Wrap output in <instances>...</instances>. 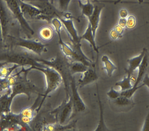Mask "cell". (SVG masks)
I'll list each match as a JSON object with an SVG mask.
<instances>
[{
	"mask_svg": "<svg viewBox=\"0 0 149 131\" xmlns=\"http://www.w3.org/2000/svg\"><path fill=\"white\" fill-rule=\"evenodd\" d=\"M73 111V102L70 96L69 101L68 102L66 101L65 102H63L60 106L52 112V113L55 115L58 124L64 125L66 121L69 119Z\"/></svg>",
	"mask_w": 149,
	"mask_h": 131,
	"instance_id": "cell-8",
	"label": "cell"
},
{
	"mask_svg": "<svg viewBox=\"0 0 149 131\" xmlns=\"http://www.w3.org/2000/svg\"><path fill=\"white\" fill-rule=\"evenodd\" d=\"M33 5L36 6L42 11L44 15L47 18V21L51 22L52 19L58 17L60 13L50 2L47 0H38Z\"/></svg>",
	"mask_w": 149,
	"mask_h": 131,
	"instance_id": "cell-11",
	"label": "cell"
},
{
	"mask_svg": "<svg viewBox=\"0 0 149 131\" xmlns=\"http://www.w3.org/2000/svg\"><path fill=\"white\" fill-rule=\"evenodd\" d=\"M81 39H85L86 41H87V42H89L90 43L91 46L93 48L94 50L96 52L97 54H98L99 53V50L96 44V41H95V37L94 36L93 34V32H92V29L91 28V26L90 24L88 23L87 28L86 30L85 33L80 37Z\"/></svg>",
	"mask_w": 149,
	"mask_h": 131,
	"instance_id": "cell-20",
	"label": "cell"
},
{
	"mask_svg": "<svg viewBox=\"0 0 149 131\" xmlns=\"http://www.w3.org/2000/svg\"><path fill=\"white\" fill-rule=\"evenodd\" d=\"M7 78H1L0 81V91L1 95L4 94L7 91L11 89Z\"/></svg>",
	"mask_w": 149,
	"mask_h": 131,
	"instance_id": "cell-29",
	"label": "cell"
},
{
	"mask_svg": "<svg viewBox=\"0 0 149 131\" xmlns=\"http://www.w3.org/2000/svg\"><path fill=\"white\" fill-rule=\"evenodd\" d=\"M136 18L133 15H130L127 18V28L128 29H133L136 26Z\"/></svg>",
	"mask_w": 149,
	"mask_h": 131,
	"instance_id": "cell-32",
	"label": "cell"
},
{
	"mask_svg": "<svg viewBox=\"0 0 149 131\" xmlns=\"http://www.w3.org/2000/svg\"><path fill=\"white\" fill-rule=\"evenodd\" d=\"M16 45L39 55H41L46 49V45L41 42L21 38L16 39Z\"/></svg>",
	"mask_w": 149,
	"mask_h": 131,
	"instance_id": "cell-9",
	"label": "cell"
},
{
	"mask_svg": "<svg viewBox=\"0 0 149 131\" xmlns=\"http://www.w3.org/2000/svg\"><path fill=\"white\" fill-rule=\"evenodd\" d=\"M114 28L115 29V30L119 34L123 36V32H124V28H123L122 27L120 26L119 25H116V26H115V27H114Z\"/></svg>",
	"mask_w": 149,
	"mask_h": 131,
	"instance_id": "cell-38",
	"label": "cell"
},
{
	"mask_svg": "<svg viewBox=\"0 0 149 131\" xmlns=\"http://www.w3.org/2000/svg\"><path fill=\"white\" fill-rule=\"evenodd\" d=\"M58 18L62 22L63 26L65 27V29L71 38L72 42V48L73 49L81 55H85L81 49V39L77 34L72 19L64 18L62 17L61 15H59L58 16Z\"/></svg>",
	"mask_w": 149,
	"mask_h": 131,
	"instance_id": "cell-6",
	"label": "cell"
},
{
	"mask_svg": "<svg viewBox=\"0 0 149 131\" xmlns=\"http://www.w3.org/2000/svg\"><path fill=\"white\" fill-rule=\"evenodd\" d=\"M5 2H3L2 0L1 1L0 5V21L2 37L5 39L7 37L10 26V18L8 15L6 8L5 6Z\"/></svg>",
	"mask_w": 149,
	"mask_h": 131,
	"instance_id": "cell-14",
	"label": "cell"
},
{
	"mask_svg": "<svg viewBox=\"0 0 149 131\" xmlns=\"http://www.w3.org/2000/svg\"><path fill=\"white\" fill-rule=\"evenodd\" d=\"M119 14L120 18H127V17L129 16V12L128 10L125 8H122L119 11Z\"/></svg>",
	"mask_w": 149,
	"mask_h": 131,
	"instance_id": "cell-34",
	"label": "cell"
},
{
	"mask_svg": "<svg viewBox=\"0 0 149 131\" xmlns=\"http://www.w3.org/2000/svg\"><path fill=\"white\" fill-rule=\"evenodd\" d=\"M102 62L104 64V69L106 71L107 75L109 77H111L114 71L117 69V67L112 63V61L106 55L102 56Z\"/></svg>",
	"mask_w": 149,
	"mask_h": 131,
	"instance_id": "cell-22",
	"label": "cell"
},
{
	"mask_svg": "<svg viewBox=\"0 0 149 131\" xmlns=\"http://www.w3.org/2000/svg\"><path fill=\"white\" fill-rule=\"evenodd\" d=\"M21 115H15L10 112L7 114L1 113L0 131H5L6 129L12 125H20Z\"/></svg>",
	"mask_w": 149,
	"mask_h": 131,
	"instance_id": "cell-13",
	"label": "cell"
},
{
	"mask_svg": "<svg viewBox=\"0 0 149 131\" xmlns=\"http://www.w3.org/2000/svg\"><path fill=\"white\" fill-rule=\"evenodd\" d=\"M30 70L29 68L25 69L23 67L21 71L16 74L17 81L15 85L11 87V94L9 97L11 102L14 97L18 95H26L28 100H30L33 94L42 95L40 89L27 78V74Z\"/></svg>",
	"mask_w": 149,
	"mask_h": 131,
	"instance_id": "cell-1",
	"label": "cell"
},
{
	"mask_svg": "<svg viewBox=\"0 0 149 131\" xmlns=\"http://www.w3.org/2000/svg\"><path fill=\"white\" fill-rule=\"evenodd\" d=\"M109 37L112 41H116L119 38H122L123 36L119 34L115 30V29L113 28L109 32Z\"/></svg>",
	"mask_w": 149,
	"mask_h": 131,
	"instance_id": "cell-33",
	"label": "cell"
},
{
	"mask_svg": "<svg viewBox=\"0 0 149 131\" xmlns=\"http://www.w3.org/2000/svg\"><path fill=\"white\" fill-rule=\"evenodd\" d=\"M79 3L82 10V15L87 18L90 17L95 9V5H93L91 1L83 3L82 1L79 0Z\"/></svg>",
	"mask_w": 149,
	"mask_h": 131,
	"instance_id": "cell-24",
	"label": "cell"
},
{
	"mask_svg": "<svg viewBox=\"0 0 149 131\" xmlns=\"http://www.w3.org/2000/svg\"><path fill=\"white\" fill-rule=\"evenodd\" d=\"M143 131H149V111L148 115L145 118L144 126L142 129Z\"/></svg>",
	"mask_w": 149,
	"mask_h": 131,
	"instance_id": "cell-35",
	"label": "cell"
},
{
	"mask_svg": "<svg viewBox=\"0 0 149 131\" xmlns=\"http://www.w3.org/2000/svg\"><path fill=\"white\" fill-rule=\"evenodd\" d=\"M20 114H21V115L23 116H26V117H28L29 118L33 119V118L34 117V116H35V110L34 109V106L24 108L22 110Z\"/></svg>",
	"mask_w": 149,
	"mask_h": 131,
	"instance_id": "cell-28",
	"label": "cell"
},
{
	"mask_svg": "<svg viewBox=\"0 0 149 131\" xmlns=\"http://www.w3.org/2000/svg\"><path fill=\"white\" fill-rule=\"evenodd\" d=\"M120 26L122 27L123 28H125L127 27V18H120L119 20L118 24Z\"/></svg>",
	"mask_w": 149,
	"mask_h": 131,
	"instance_id": "cell-36",
	"label": "cell"
},
{
	"mask_svg": "<svg viewBox=\"0 0 149 131\" xmlns=\"http://www.w3.org/2000/svg\"><path fill=\"white\" fill-rule=\"evenodd\" d=\"M17 1L25 17L27 16L32 19L47 21V18L44 15L42 11L36 6L26 2L23 0H17Z\"/></svg>",
	"mask_w": 149,
	"mask_h": 131,
	"instance_id": "cell-10",
	"label": "cell"
},
{
	"mask_svg": "<svg viewBox=\"0 0 149 131\" xmlns=\"http://www.w3.org/2000/svg\"><path fill=\"white\" fill-rule=\"evenodd\" d=\"M71 0H58L59 8L61 12H65L68 10Z\"/></svg>",
	"mask_w": 149,
	"mask_h": 131,
	"instance_id": "cell-30",
	"label": "cell"
},
{
	"mask_svg": "<svg viewBox=\"0 0 149 131\" xmlns=\"http://www.w3.org/2000/svg\"><path fill=\"white\" fill-rule=\"evenodd\" d=\"M1 65H6L9 63L17 64L21 67H36L44 68L46 66L38 62L35 57L24 53H7L1 55Z\"/></svg>",
	"mask_w": 149,
	"mask_h": 131,
	"instance_id": "cell-4",
	"label": "cell"
},
{
	"mask_svg": "<svg viewBox=\"0 0 149 131\" xmlns=\"http://www.w3.org/2000/svg\"><path fill=\"white\" fill-rule=\"evenodd\" d=\"M131 81V77H128L127 76L121 81L117 82L115 85L116 86H119L120 88V91H123L130 89L133 86V85L132 84Z\"/></svg>",
	"mask_w": 149,
	"mask_h": 131,
	"instance_id": "cell-27",
	"label": "cell"
},
{
	"mask_svg": "<svg viewBox=\"0 0 149 131\" xmlns=\"http://www.w3.org/2000/svg\"><path fill=\"white\" fill-rule=\"evenodd\" d=\"M97 94H98V104H99V108H100V121L98 125L97 126L95 131H108V128H107L106 125L104 122L103 119V109L102 105V102L100 100V95L98 94V86L97 85Z\"/></svg>",
	"mask_w": 149,
	"mask_h": 131,
	"instance_id": "cell-25",
	"label": "cell"
},
{
	"mask_svg": "<svg viewBox=\"0 0 149 131\" xmlns=\"http://www.w3.org/2000/svg\"><path fill=\"white\" fill-rule=\"evenodd\" d=\"M122 1H123V0H116V1H111V2L113 3L114 5H117L118 3ZM138 1L139 3H142V2H143V0H138Z\"/></svg>",
	"mask_w": 149,
	"mask_h": 131,
	"instance_id": "cell-39",
	"label": "cell"
},
{
	"mask_svg": "<svg viewBox=\"0 0 149 131\" xmlns=\"http://www.w3.org/2000/svg\"><path fill=\"white\" fill-rule=\"evenodd\" d=\"M39 36L45 41H50L53 38L54 31L53 28L49 26H44L39 29L38 32Z\"/></svg>",
	"mask_w": 149,
	"mask_h": 131,
	"instance_id": "cell-21",
	"label": "cell"
},
{
	"mask_svg": "<svg viewBox=\"0 0 149 131\" xmlns=\"http://www.w3.org/2000/svg\"><path fill=\"white\" fill-rule=\"evenodd\" d=\"M21 66L17 64H13V65L11 67H8L5 66V65H1L0 67V79L1 78H8L12 75L13 71Z\"/></svg>",
	"mask_w": 149,
	"mask_h": 131,
	"instance_id": "cell-26",
	"label": "cell"
},
{
	"mask_svg": "<svg viewBox=\"0 0 149 131\" xmlns=\"http://www.w3.org/2000/svg\"><path fill=\"white\" fill-rule=\"evenodd\" d=\"M107 95L111 100H115L121 96V91H117L112 87L110 90L107 92Z\"/></svg>",
	"mask_w": 149,
	"mask_h": 131,
	"instance_id": "cell-31",
	"label": "cell"
},
{
	"mask_svg": "<svg viewBox=\"0 0 149 131\" xmlns=\"http://www.w3.org/2000/svg\"><path fill=\"white\" fill-rule=\"evenodd\" d=\"M113 106L118 110L120 111H126L130 110L133 107V100L132 98H128L127 97L120 96L115 100H111Z\"/></svg>",
	"mask_w": 149,
	"mask_h": 131,
	"instance_id": "cell-15",
	"label": "cell"
},
{
	"mask_svg": "<svg viewBox=\"0 0 149 131\" xmlns=\"http://www.w3.org/2000/svg\"><path fill=\"white\" fill-rule=\"evenodd\" d=\"M82 74L83 75L82 78L79 79L78 81V85L80 87H83L87 85L93 83L98 78L95 70L92 69H88Z\"/></svg>",
	"mask_w": 149,
	"mask_h": 131,
	"instance_id": "cell-18",
	"label": "cell"
},
{
	"mask_svg": "<svg viewBox=\"0 0 149 131\" xmlns=\"http://www.w3.org/2000/svg\"><path fill=\"white\" fill-rule=\"evenodd\" d=\"M29 68L31 70L34 69L41 71L42 73L44 74L46 78V89L44 94L43 95V97L40 101L39 106L36 110V112L38 113L39 111L40 110L43 103L44 102L47 97L49 94L53 92L55 90L57 89L60 86L63 80L61 75L57 71L48 66H46L44 68L32 67H29Z\"/></svg>",
	"mask_w": 149,
	"mask_h": 131,
	"instance_id": "cell-3",
	"label": "cell"
},
{
	"mask_svg": "<svg viewBox=\"0 0 149 131\" xmlns=\"http://www.w3.org/2000/svg\"><path fill=\"white\" fill-rule=\"evenodd\" d=\"M143 85L144 86V85L146 86L147 87L149 88V76L148 74H145V76H144V78H143Z\"/></svg>",
	"mask_w": 149,
	"mask_h": 131,
	"instance_id": "cell-37",
	"label": "cell"
},
{
	"mask_svg": "<svg viewBox=\"0 0 149 131\" xmlns=\"http://www.w3.org/2000/svg\"><path fill=\"white\" fill-rule=\"evenodd\" d=\"M80 1H82V2H84V3H85V2H88V1H90V0H80Z\"/></svg>",
	"mask_w": 149,
	"mask_h": 131,
	"instance_id": "cell-40",
	"label": "cell"
},
{
	"mask_svg": "<svg viewBox=\"0 0 149 131\" xmlns=\"http://www.w3.org/2000/svg\"><path fill=\"white\" fill-rule=\"evenodd\" d=\"M70 86L71 89L72 94L71 95H70V97L73 102L74 111H75V112H81L84 111L86 110V107L79 94L77 85L76 84L75 80L73 76H71L70 79Z\"/></svg>",
	"mask_w": 149,
	"mask_h": 131,
	"instance_id": "cell-12",
	"label": "cell"
},
{
	"mask_svg": "<svg viewBox=\"0 0 149 131\" xmlns=\"http://www.w3.org/2000/svg\"><path fill=\"white\" fill-rule=\"evenodd\" d=\"M35 58L38 62L45 65V66H48L53 68L61 75L64 82L67 97H68V96H70L69 94L70 84V79L72 75L70 72V63L69 62H68V59H66V58H63L60 57H58L50 60L37 58Z\"/></svg>",
	"mask_w": 149,
	"mask_h": 131,
	"instance_id": "cell-2",
	"label": "cell"
},
{
	"mask_svg": "<svg viewBox=\"0 0 149 131\" xmlns=\"http://www.w3.org/2000/svg\"><path fill=\"white\" fill-rule=\"evenodd\" d=\"M88 69V67L79 62H71L70 64V72L72 75L74 74L84 73Z\"/></svg>",
	"mask_w": 149,
	"mask_h": 131,
	"instance_id": "cell-23",
	"label": "cell"
},
{
	"mask_svg": "<svg viewBox=\"0 0 149 131\" xmlns=\"http://www.w3.org/2000/svg\"><path fill=\"white\" fill-rule=\"evenodd\" d=\"M11 94V88L3 94L1 95L0 99V111L1 113L7 114L11 112V105L12 102L10 100V96Z\"/></svg>",
	"mask_w": 149,
	"mask_h": 131,
	"instance_id": "cell-19",
	"label": "cell"
},
{
	"mask_svg": "<svg viewBox=\"0 0 149 131\" xmlns=\"http://www.w3.org/2000/svg\"><path fill=\"white\" fill-rule=\"evenodd\" d=\"M103 8H104V6L95 5V9L92 14L91 15L90 17L88 18L89 23L91 26L93 34L95 37L96 36V32L99 26L100 16H101L102 11Z\"/></svg>",
	"mask_w": 149,
	"mask_h": 131,
	"instance_id": "cell-17",
	"label": "cell"
},
{
	"mask_svg": "<svg viewBox=\"0 0 149 131\" xmlns=\"http://www.w3.org/2000/svg\"><path fill=\"white\" fill-rule=\"evenodd\" d=\"M146 52V49L144 48L138 56L128 59L127 62L129 64V68L125 70L127 76L131 77L134 72L136 70V69L139 68Z\"/></svg>",
	"mask_w": 149,
	"mask_h": 131,
	"instance_id": "cell-16",
	"label": "cell"
},
{
	"mask_svg": "<svg viewBox=\"0 0 149 131\" xmlns=\"http://www.w3.org/2000/svg\"><path fill=\"white\" fill-rule=\"evenodd\" d=\"M3 1L13 17L18 22L22 31L28 36H33L34 32L26 20L17 0H3Z\"/></svg>",
	"mask_w": 149,
	"mask_h": 131,
	"instance_id": "cell-5",
	"label": "cell"
},
{
	"mask_svg": "<svg viewBox=\"0 0 149 131\" xmlns=\"http://www.w3.org/2000/svg\"><path fill=\"white\" fill-rule=\"evenodd\" d=\"M148 60H149V56H148V53L146 52L144 55L142 62L139 67L138 76H137V78H136L135 81L133 85V86L130 89L122 91L121 92L122 96L127 97L128 98H132V97H133L134 94L136 91V90L144 86L143 85H141V86H139L138 85L145 75L146 71L148 67Z\"/></svg>",
	"mask_w": 149,
	"mask_h": 131,
	"instance_id": "cell-7",
	"label": "cell"
}]
</instances>
